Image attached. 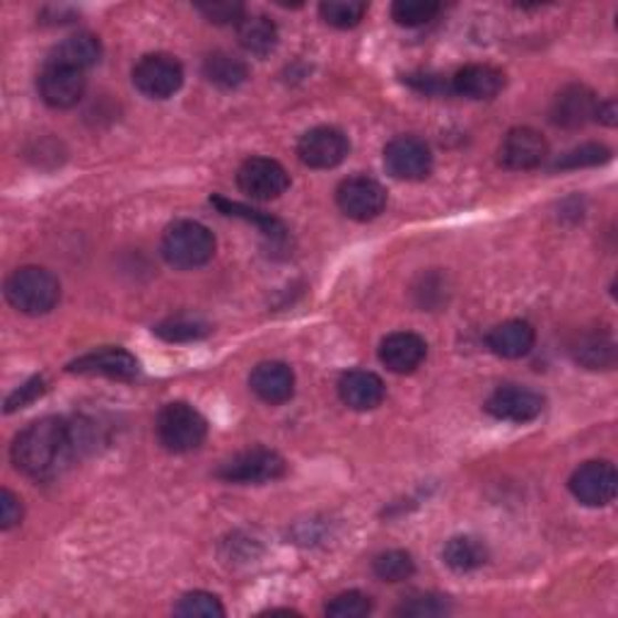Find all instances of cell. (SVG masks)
Instances as JSON below:
<instances>
[{
	"instance_id": "cell-1",
	"label": "cell",
	"mask_w": 618,
	"mask_h": 618,
	"mask_svg": "<svg viewBox=\"0 0 618 618\" xmlns=\"http://www.w3.org/2000/svg\"><path fill=\"white\" fill-rule=\"evenodd\" d=\"M71 450V428L61 418H39L12 442V464L24 476L46 479Z\"/></svg>"
},
{
	"instance_id": "cell-2",
	"label": "cell",
	"mask_w": 618,
	"mask_h": 618,
	"mask_svg": "<svg viewBox=\"0 0 618 618\" xmlns=\"http://www.w3.org/2000/svg\"><path fill=\"white\" fill-rule=\"evenodd\" d=\"M163 256L169 266L191 271L206 266L216 254V237L196 220H177L163 234Z\"/></svg>"
},
{
	"instance_id": "cell-3",
	"label": "cell",
	"mask_w": 618,
	"mask_h": 618,
	"mask_svg": "<svg viewBox=\"0 0 618 618\" xmlns=\"http://www.w3.org/2000/svg\"><path fill=\"white\" fill-rule=\"evenodd\" d=\"M6 297L12 307L30 317L49 314L61 300V283L42 266H22L6 283Z\"/></svg>"
},
{
	"instance_id": "cell-4",
	"label": "cell",
	"mask_w": 618,
	"mask_h": 618,
	"mask_svg": "<svg viewBox=\"0 0 618 618\" xmlns=\"http://www.w3.org/2000/svg\"><path fill=\"white\" fill-rule=\"evenodd\" d=\"M155 430H157V440H160V444L167 452L184 454L203 444L208 436V423L193 406L175 401V404H167L160 411V416H157Z\"/></svg>"
},
{
	"instance_id": "cell-5",
	"label": "cell",
	"mask_w": 618,
	"mask_h": 618,
	"mask_svg": "<svg viewBox=\"0 0 618 618\" xmlns=\"http://www.w3.org/2000/svg\"><path fill=\"white\" fill-rule=\"evenodd\" d=\"M285 471H287V464L279 452L266 450V447H254V450H247V452H240L232 459H228L226 464H220V469L216 473H218V479L228 481V483L259 485V483H271V481L283 479Z\"/></svg>"
},
{
	"instance_id": "cell-6",
	"label": "cell",
	"mask_w": 618,
	"mask_h": 618,
	"mask_svg": "<svg viewBox=\"0 0 618 618\" xmlns=\"http://www.w3.org/2000/svg\"><path fill=\"white\" fill-rule=\"evenodd\" d=\"M134 85L150 99H169L184 85V69L175 56L148 54L134 65Z\"/></svg>"
},
{
	"instance_id": "cell-7",
	"label": "cell",
	"mask_w": 618,
	"mask_h": 618,
	"mask_svg": "<svg viewBox=\"0 0 618 618\" xmlns=\"http://www.w3.org/2000/svg\"><path fill=\"white\" fill-rule=\"evenodd\" d=\"M336 203L350 220L367 222L383 216L387 206V189L373 177H348L338 184Z\"/></svg>"
},
{
	"instance_id": "cell-8",
	"label": "cell",
	"mask_w": 618,
	"mask_h": 618,
	"mask_svg": "<svg viewBox=\"0 0 618 618\" xmlns=\"http://www.w3.org/2000/svg\"><path fill=\"white\" fill-rule=\"evenodd\" d=\"M237 187L242 189V193L252 196L254 201H273L291 187V175L271 157H249L237 169Z\"/></svg>"
},
{
	"instance_id": "cell-9",
	"label": "cell",
	"mask_w": 618,
	"mask_h": 618,
	"mask_svg": "<svg viewBox=\"0 0 618 618\" xmlns=\"http://www.w3.org/2000/svg\"><path fill=\"white\" fill-rule=\"evenodd\" d=\"M350 143L344 130L334 126H317L307 130L297 143V157L312 169H334L346 160Z\"/></svg>"
},
{
	"instance_id": "cell-10",
	"label": "cell",
	"mask_w": 618,
	"mask_h": 618,
	"mask_svg": "<svg viewBox=\"0 0 618 618\" xmlns=\"http://www.w3.org/2000/svg\"><path fill=\"white\" fill-rule=\"evenodd\" d=\"M39 95L54 109H71L85 95V73L46 61L36 77Z\"/></svg>"
},
{
	"instance_id": "cell-11",
	"label": "cell",
	"mask_w": 618,
	"mask_h": 618,
	"mask_svg": "<svg viewBox=\"0 0 618 618\" xmlns=\"http://www.w3.org/2000/svg\"><path fill=\"white\" fill-rule=\"evenodd\" d=\"M387 172L404 181H420L432 172V153L426 140L416 136H399L385 148Z\"/></svg>"
},
{
	"instance_id": "cell-12",
	"label": "cell",
	"mask_w": 618,
	"mask_h": 618,
	"mask_svg": "<svg viewBox=\"0 0 618 618\" xmlns=\"http://www.w3.org/2000/svg\"><path fill=\"white\" fill-rule=\"evenodd\" d=\"M570 493L587 507L614 503L618 491V473L609 462H585L570 476Z\"/></svg>"
},
{
	"instance_id": "cell-13",
	"label": "cell",
	"mask_w": 618,
	"mask_h": 618,
	"mask_svg": "<svg viewBox=\"0 0 618 618\" xmlns=\"http://www.w3.org/2000/svg\"><path fill=\"white\" fill-rule=\"evenodd\" d=\"M546 138L530 126H517L507 130L501 148H497V160H501L505 169H512V172H527V169L538 167L546 160Z\"/></svg>"
},
{
	"instance_id": "cell-14",
	"label": "cell",
	"mask_w": 618,
	"mask_h": 618,
	"mask_svg": "<svg viewBox=\"0 0 618 618\" xmlns=\"http://www.w3.org/2000/svg\"><path fill=\"white\" fill-rule=\"evenodd\" d=\"M485 411L497 420H510V423H530L544 411V397L534 389L507 385L495 389L489 401H485Z\"/></svg>"
},
{
	"instance_id": "cell-15",
	"label": "cell",
	"mask_w": 618,
	"mask_h": 618,
	"mask_svg": "<svg viewBox=\"0 0 618 618\" xmlns=\"http://www.w3.org/2000/svg\"><path fill=\"white\" fill-rule=\"evenodd\" d=\"M65 370L73 375H90V377L99 375L109 379H134L140 367L136 355H130L124 348H102L73 360Z\"/></svg>"
},
{
	"instance_id": "cell-16",
	"label": "cell",
	"mask_w": 618,
	"mask_h": 618,
	"mask_svg": "<svg viewBox=\"0 0 618 618\" xmlns=\"http://www.w3.org/2000/svg\"><path fill=\"white\" fill-rule=\"evenodd\" d=\"M599 102L585 85H568L551 104V122L563 128H583L597 114Z\"/></svg>"
},
{
	"instance_id": "cell-17",
	"label": "cell",
	"mask_w": 618,
	"mask_h": 618,
	"mask_svg": "<svg viewBox=\"0 0 618 618\" xmlns=\"http://www.w3.org/2000/svg\"><path fill=\"white\" fill-rule=\"evenodd\" d=\"M249 387H252V391L261 401L279 406L293 399L295 373L291 370V365L279 360L259 363L252 370V377H249Z\"/></svg>"
},
{
	"instance_id": "cell-18",
	"label": "cell",
	"mask_w": 618,
	"mask_h": 618,
	"mask_svg": "<svg viewBox=\"0 0 618 618\" xmlns=\"http://www.w3.org/2000/svg\"><path fill=\"white\" fill-rule=\"evenodd\" d=\"M428 344L413 332H397L389 334L383 346H379V360L387 370L397 375H409L418 370L420 363L426 360Z\"/></svg>"
},
{
	"instance_id": "cell-19",
	"label": "cell",
	"mask_w": 618,
	"mask_h": 618,
	"mask_svg": "<svg viewBox=\"0 0 618 618\" xmlns=\"http://www.w3.org/2000/svg\"><path fill=\"white\" fill-rule=\"evenodd\" d=\"M338 397L353 411H373L387 397L383 377L367 370H350L338 383Z\"/></svg>"
},
{
	"instance_id": "cell-20",
	"label": "cell",
	"mask_w": 618,
	"mask_h": 618,
	"mask_svg": "<svg viewBox=\"0 0 618 618\" xmlns=\"http://www.w3.org/2000/svg\"><path fill=\"white\" fill-rule=\"evenodd\" d=\"M503 87H505V73L485 63L464 65V69L457 71V75L452 77V90L457 95L473 102L493 99L501 95Z\"/></svg>"
},
{
	"instance_id": "cell-21",
	"label": "cell",
	"mask_w": 618,
	"mask_h": 618,
	"mask_svg": "<svg viewBox=\"0 0 618 618\" xmlns=\"http://www.w3.org/2000/svg\"><path fill=\"white\" fill-rule=\"evenodd\" d=\"M485 341H489V348L495 355H501V358H507V360H517V358H524V355L534 348L536 334L530 322L510 320V322H503L495 328H491V334Z\"/></svg>"
},
{
	"instance_id": "cell-22",
	"label": "cell",
	"mask_w": 618,
	"mask_h": 618,
	"mask_svg": "<svg viewBox=\"0 0 618 618\" xmlns=\"http://www.w3.org/2000/svg\"><path fill=\"white\" fill-rule=\"evenodd\" d=\"M102 59V44L95 34L87 32H77L65 36L63 42L51 51L46 61H54L61 65H69V69L75 71H87L92 65H97Z\"/></svg>"
},
{
	"instance_id": "cell-23",
	"label": "cell",
	"mask_w": 618,
	"mask_h": 618,
	"mask_svg": "<svg viewBox=\"0 0 618 618\" xmlns=\"http://www.w3.org/2000/svg\"><path fill=\"white\" fill-rule=\"evenodd\" d=\"M237 39L247 54L264 59L279 46V28L266 15H252L237 24Z\"/></svg>"
},
{
	"instance_id": "cell-24",
	"label": "cell",
	"mask_w": 618,
	"mask_h": 618,
	"mask_svg": "<svg viewBox=\"0 0 618 618\" xmlns=\"http://www.w3.org/2000/svg\"><path fill=\"white\" fill-rule=\"evenodd\" d=\"M442 558L457 573H471L489 561V548L476 536H452L442 548Z\"/></svg>"
},
{
	"instance_id": "cell-25",
	"label": "cell",
	"mask_w": 618,
	"mask_h": 618,
	"mask_svg": "<svg viewBox=\"0 0 618 618\" xmlns=\"http://www.w3.org/2000/svg\"><path fill=\"white\" fill-rule=\"evenodd\" d=\"M203 75L208 77V83L220 90H237L249 81V69L244 61L226 54V51H216V54L206 56Z\"/></svg>"
},
{
	"instance_id": "cell-26",
	"label": "cell",
	"mask_w": 618,
	"mask_h": 618,
	"mask_svg": "<svg viewBox=\"0 0 618 618\" xmlns=\"http://www.w3.org/2000/svg\"><path fill=\"white\" fill-rule=\"evenodd\" d=\"M365 12L367 3H360V0H326L320 6L322 20L336 30H350L355 24H360Z\"/></svg>"
},
{
	"instance_id": "cell-27",
	"label": "cell",
	"mask_w": 618,
	"mask_h": 618,
	"mask_svg": "<svg viewBox=\"0 0 618 618\" xmlns=\"http://www.w3.org/2000/svg\"><path fill=\"white\" fill-rule=\"evenodd\" d=\"M575 360L583 363L589 370H599V367H607L614 360V344L607 336L589 334L577 341V346L573 348Z\"/></svg>"
},
{
	"instance_id": "cell-28",
	"label": "cell",
	"mask_w": 618,
	"mask_h": 618,
	"mask_svg": "<svg viewBox=\"0 0 618 618\" xmlns=\"http://www.w3.org/2000/svg\"><path fill=\"white\" fill-rule=\"evenodd\" d=\"M440 3L436 0H397L391 6V18L401 28H423L430 20H436Z\"/></svg>"
},
{
	"instance_id": "cell-29",
	"label": "cell",
	"mask_w": 618,
	"mask_h": 618,
	"mask_svg": "<svg viewBox=\"0 0 618 618\" xmlns=\"http://www.w3.org/2000/svg\"><path fill=\"white\" fill-rule=\"evenodd\" d=\"M373 570L385 583H404L416 573V563L406 551H387L375 558Z\"/></svg>"
},
{
	"instance_id": "cell-30",
	"label": "cell",
	"mask_w": 618,
	"mask_h": 618,
	"mask_svg": "<svg viewBox=\"0 0 618 618\" xmlns=\"http://www.w3.org/2000/svg\"><path fill=\"white\" fill-rule=\"evenodd\" d=\"M155 334L169 341V344H187V341H199L210 334V326L201 320L191 317H172L155 326Z\"/></svg>"
},
{
	"instance_id": "cell-31",
	"label": "cell",
	"mask_w": 618,
	"mask_h": 618,
	"mask_svg": "<svg viewBox=\"0 0 618 618\" xmlns=\"http://www.w3.org/2000/svg\"><path fill=\"white\" fill-rule=\"evenodd\" d=\"M175 614L181 618H220L226 616V607L210 591H189L177 601Z\"/></svg>"
},
{
	"instance_id": "cell-32",
	"label": "cell",
	"mask_w": 618,
	"mask_h": 618,
	"mask_svg": "<svg viewBox=\"0 0 618 618\" xmlns=\"http://www.w3.org/2000/svg\"><path fill=\"white\" fill-rule=\"evenodd\" d=\"M210 203H216L220 208V213H226V216H234V218H244L249 222H254V226H259L261 230H264L266 234H283V222L281 220H275L266 213H261V210H252V208H247L242 203H232V201H226V199H220V196H213L210 199Z\"/></svg>"
},
{
	"instance_id": "cell-33",
	"label": "cell",
	"mask_w": 618,
	"mask_h": 618,
	"mask_svg": "<svg viewBox=\"0 0 618 618\" xmlns=\"http://www.w3.org/2000/svg\"><path fill=\"white\" fill-rule=\"evenodd\" d=\"M611 157V150L601 143H587V146L575 148L570 153H565L556 160V169H580V167H597L604 165Z\"/></svg>"
},
{
	"instance_id": "cell-34",
	"label": "cell",
	"mask_w": 618,
	"mask_h": 618,
	"mask_svg": "<svg viewBox=\"0 0 618 618\" xmlns=\"http://www.w3.org/2000/svg\"><path fill=\"white\" fill-rule=\"evenodd\" d=\"M373 611V601L363 591H344L326 604V616L332 618H363Z\"/></svg>"
},
{
	"instance_id": "cell-35",
	"label": "cell",
	"mask_w": 618,
	"mask_h": 618,
	"mask_svg": "<svg viewBox=\"0 0 618 618\" xmlns=\"http://www.w3.org/2000/svg\"><path fill=\"white\" fill-rule=\"evenodd\" d=\"M452 611L450 601L442 595H416L409 601H404L397 609V616H411V618H438Z\"/></svg>"
},
{
	"instance_id": "cell-36",
	"label": "cell",
	"mask_w": 618,
	"mask_h": 618,
	"mask_svg": "<svg viewBox=\"0 0 618 618\" xmlns=\"http://www.w3.org/2000/svg\"><path fill=\"white\" fill-rule=\"evenodd\" d=\"M196 10L213 24H240L244 15V6L234 3V0H216V3H199Z\"/></svg>"
},
{
	"instance_id": "cell-37",
	"label": "cell",
	"mask_w": 618,
	"mask_h": 618,
	"mask_svg": "<svg viewBox=\"0 0 618 618\" xmlns=\"http://www.w3.org/2000/svg\"><path fill=\"white\" fill-rule=\"evenodd\" d=\"M44 389H46V387H44V379H42V377L30 379L28 385H22L20 389H15V391L10 394L8 401H6V411L12 413V411H18V409H24V406L42 397Z\"/></svg>"
},
{
	"instance_id": "cell-38",
	"label": "cell",
	"mask_w": 618,
	"mask_h": 618,
	"mask_svg": "<svg viewBox=\"0 0 618 618\" xmlns=\"http://www.w3.org/2000/svg\"><path fill=\"white\" fill-rule=\"evenodd\" d=\"M22 515H24V510H22L20 497L12 491L3 489V493H0V527H3L6 532L18 527V524L22 522Z\"/></svg>"
},
{
	"instance_id": "cell-39",
	"label": "cell",
	"mask_w": 618,
	"mask_h": 618,
	"mask_svg": "<svg viewBox=\"0 0 618 618\" xmlns=\"http://www.w3.org/2000/svg\"><path fill=\"white\" fill-rule=\"evenodd\" d=\"M406 81H409L413 87L428 92V95H436V92L442 90V83L438 81V77H432V75H409V77H406Z\"/></svg>"
},
{
	"instance_id": "cell-40",
	"label": "cell",
	"mask_w": 618,
	"mask_h": 618,
	"mask_svg": "<svg viewBox=\"0 0 618 618\" xmlns=\"http://www.w3.org/2000/svg\"><path fill=\"white\" fill-rule=\"evenodd\" d=\"M616 116H618V109H616V102H614V99L599 104V107H597V114H595L597 122L607 124V126H616V122H618Z\"/></svg>"
}]
</instances>
